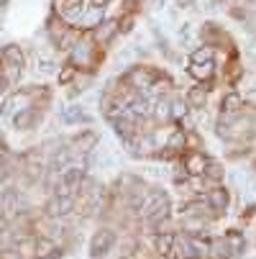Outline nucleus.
I'll list each match as a JSON object with an SVG mask.
<instances>
[{"label": "nucleus", "instance_id": "obj_1", "mask_svg": "<svg viewBox=\"0 0 256 259\" xmlns=\"http://www.w3.org/2000/svg\"><path fill=\"white\" fill-rule=\"evenodd\" d=\"M169 210H172V203H169V195L164 190H151V193H146L138 213L141 218L146 221V224H151V226H159L164 224V221L169 218Z\"/></svg>", "mask_w": 256, "mask_h": 259}, {"label": "nucleus", "instance_id": "obj_2", "mask_svg": "<svg viewBox=\"0 0 256 259\" xmlns=\"http://www.w3.org/2000/svg\"><path fill=\"white\" fill-rule=\"evenodd\" d=\"M243 246H246L243 234L228 231L226 236L215 239V241L210 244V254H213L215 259H238V256L243 254Z\"/></svg>", "mask_w": 256, "mask_h": 259}, {"label": "nucleus", "instance_id": "obj_3", "mask_svg": "<svg viewBox=\"0 0 256 259\" xmlns=\"http://www.w3.org/2000/svg\"><path fill=\"white\" fill-rule=\"evenodd\" d=\"M190 75L200 82L213 80V75H215V52H213V47H202V49H195L190 54Z\"/></svg>", "mask_w": 256, "mask_h": 259}, {"label": "nucleus", "instance_id": "obj_4", "mask_svg": "<svg viewBox=\"0 0 256 259\" xmlns=\"http://www.w3.org/2000/svg\"><path fill=\"white\" fill-rule=\"evenodd\" d=\"M82 180H85V169L82 167H67L57 182V188H54V195L59 198H75L82 188Z\"/></svg>", "mask_w": 256, "mask_h": 259}, {"label": "nucleus", "instance_id": "obj_5", "mask_svg": "<svg viewBox=\"0 0 256 259\" xmlns=\"http://www.w3.org/2000/svg\"><path fill=\"white\" fill-rule=\"evenodd\" d=\"M0 59H3V72L11 77V82H16L18 80V75L23 72V67H26V54H23V49L21 47H16V44H8L3 52H0Z\"/></svg>", "mask_w": 256, "mask_h": 259}, {"label": "nucleus", "instance_id": "obj_6", "mask_svg": "<svg viewBox=\"0 0 256 259\" xmlns=\"http://www.w3.org/2000/svg\"><path fill=\"white\" fill-rule=\"evenodd\" d=\"M36 95V88H28V90H18L13 95H8L3 100V105H0V116H6V118H13L16 113H21V110L31 108V100Z\"/></svg>", "mask_w": 256, "mask_h": 259}, {"label": "nucleus", "instance_id": "obj_7", "mask_svg": "<svg viewBox=\"0 0 256 259\" xmlns=\"http://www.w3.org/2000/svg\"><path fill=\"white\" fill-rule=\"evenodd\" d=\"M159 80V72L154 67H133L128 69V75L123 77V82L133 90H151V85Z\"/></svg>", "mask_w": 256, "mask_h": 259}, {"label": "nucleus", "instance_id": "obj_8", "mask_svg": "<svg viewBox=\"0 0 256 259\" xmlns=\"http://www.w3.org/2000/svg\"><path fill=\"white\" fill-rule=\"evenodd\" d=\"M243 113V98L238 93H226L223 103H221V118H218V126H231L233 121H238Z\"/></svg>", "mask_w": 256, "mask_h": 259}, {"label": "nucleus", "instance_id": "obj_9", "mask_svg": "<svg viewBox=\"0 0 256 259\" xmlns=\"http://www.w3.org/2000/svg\"><path fill=\"white\" fill-rule=\"evenodd\" d=\"M97 57H100V49H95V44H92L90 39H85V41L75 44L69 62H72V67H75V64H77V67H92V64L97 62Z\"/></svg>", "mask_w": 256, "mask_h": 259}, {"label": "nucleus", "instance_id": "obj_10", "mask_svg": "<svg viewBox=\"0 0 256 259\" xmlns=\"http://www.w3.org/2000/svg\"><path fill=\"white\" fill-rule=\"evenodd\" d=\"M113 244H116V234H113L111 229L95 231V234H92V241H90V256H92V259L105 256L108 251L113 249Z\"/></svg>", "mask_w": 256, "mask_h": 259}, {"label": "nucleus", "instance_id": "obj_11", "mask_svg": "<svg viewBox=\"0 0 256 259\" xmlns=\"http://www.w3.org/2000/svg\"><path fill=\"white\" fill-rule=\"evenodd\" d=\"M33 254H36V259H59L64 254V249L54 239L39 236V239H36V244H33Z\"/></svg>", "mask_w": 256, "mask_h": 259}, {"label": "nucleus", "instance_id": "obj_12", "mask_svg": "<svg viewBox=\"0 0 256 259\" xmlns=\"http://www.w3.org/2000/svg\"><path fill=\"white\" fill-rule=\"evenodd\" d=\"M182 164H185V172L192 175V177H205V169H208V157L202 152H190L185 154V159H182Z\"/></svg>", "mask_w": 256, "mask_h": 259}, {"label": "nucleus", "instance_id": "obj_13", "mask_svg": "<svg viewBox=\"0 0 256 259\" xmlns=\"http://www.w3.org/2000/svg\"><path fill=\"white\" fill-rule=\"evenodd\" d=\"M208 208L213 210V215H223L226 213V208H228V190L226 188H213V190H208Z\"/></svg>", "mask_w": 256, "mask_h": 259}, {"label": "nucleus", "instance_id": "obj_14", "mask_svg": "<svg viewBox=\"0 0 256 259\" xmlns=\"http://www.w3.org/2000/svg\"><path fill=\"white\" fill-rule=\"evenodd\" d=\"M39 118H41V113H39V108H26V110H21V113H16L13 116V126L18 128V131H28V128H33L36 123H39Z\"/></svg>", "mask_w": 256, "mask_h": 259}, {"label": "nucleus", "instance_id": "obj_15", "mask_svg": "<svg viewBox=\"0 0 256 259\" xmlns=\"http://www.w3.org/2000/svg\"><path fill=\"white\" fill-rule=\"evenodd\" d=\"M174 246H177V236L172 231H159V236H157V254L162 259H174Z\"/></svg>", "mask_w": 256, "mask_h": 259}, {"label": "nucleus", "instance_id": "obj_16", "mask_svg": "<svg viewBox=\"0 0 256 259\" xmlns=\"http://www.w3.org/2000/svg\"><path fill=\"white\" fill-rule=\"evenodd\" d=\"M72 208H75V198H59V195H54V198L46 203V213H49L52 218H62V215L72 213Z\"/></svg>", "mask_w": 256, "mask_h": 259}, {"label": "nucleus", "instance_id": "obj_17", "mask_svg": "<svg viewBox=\"0 0 256 259\" xmlns=\"http://www.w3.org/2000/svg\"><path fill=\"white\" fill-rule=\"evenodd\" d=\"M18 210H21L18 193L16 190H6L3 195H0V213H3L6 218H13V215H18Z\"/></svg>", "mask_w": 256, "mask_h": 259}, {"label": "nucleus", "instance_id": "obj_18", "mask_svg": "<svg viewBox=\"0 0 256 259\" xmlns=\"http://www.w3.org/2000/svg\"><path fill=\"white\" fill-rule=\"evenodd\" d=\"M49 36H52V41L59 47V49H67L69 44H72V33H69V26H54V23H49Z\"/></svg>", "mask_w": 256, "mask_h": 259}, {"label": "nucleus", "instance_id": "obj_19", "mask_svg": "<svg viewBox=\"0 0 256 259\" xmlns=\"http://www.w3.org/2000/svg\"><path fill=\"white\" fill-rule=\"evenodd\" d=\"M116 26H118V21H103V23L95 28V33H92V36H95V41H97V44H108V41H111L113 36L118 33Z\"/></svg>", "mask_w": 256, "mask_h": 259}, {"label": "nucleus", "instance_id": "obj_20", "mask_svg": "<svg viewBox=\"0 0 256 259\" xmlns=\"http://www.w3.org/2000/svg\"><path fill=\"white\" fill-rule=\"evenodd\" d=\"M205 103H208V88H205V82L202 85H192L187 90V105L190 108H205Z\"/></svg>", "mask_w": 256, "mask_h": 259}, {"label": "nucleus", "instance_id": "obj_21", "mask_svg": "<svg viewBox=\"0 0 256 259\" xmlns=\"http://www.w3.org/2000/svg\"><path fill=\"white\" fill-rule=\"evenodd\" d=\"M72 144L77 146V152H92V146L97 144V134L95 131H82L72 139Z\"/></svg>", "mask_w": 256, "mask_h": 259}, {"label": "nucleus", "instance_id": "obj_22", "mask_svg": "<svg viewBox=\"0 0 256 259\" xmlns=\"http://www.w3.org/2000/svg\"><path fill=\"white\" fill-rule=\"evenodd\" d=\"M82 121H87L82 105H69L64 113H62V123H67V126H72V123H82Z\"/></svg>", "mask_w": 256, "mask_h": 259}, {"label": "nucleus", "instance_id": "obj_23", "mask_svg": "<svg viewBox=\"0 0 256 259\" xmlns=\"http://www.w3.org/2000/svg\"><path fill=\"white\" fill-rule=\"evenodd\" d=\"M26 169H28L31 177H39V175L44 172V154H41V152L26 154Z\"/></svg>", "mask_w": 256, "mask_h": 259}, {"label": "nucleus", "instance_id": "obj_24", "mask_svg": "<svg viewBox=\"0 0 256 259\" xmlns=\"http://www.w3.org/2000/svg\"><path fill=\"white\" fill-rule=\"evenodd\" d=\"M59 11L64 16H80L85 11V0H59Z\"/></svg>", "mask_w": 256, "mask_h": 259}, {"label": "nucleus", "instance_id": "obj_25", "mask_svg": "<svg viewBox=\"0 0 256 259\" xmlns=\"http://www.w3.org/2000/svg\"><path fill=\"white\" fill-rule=\"evenodd\" d=\"M167 149L169 152H179V149H185V131H174V136L169 139L167 144Z\"/></svg>", "mask_w": 256, "mask_h": 259}, {"label": "nucleus", "instance_id": "obj_26", "mask_svg": "<svg viewBox=\"0 0 256 259\" xmlns=\"http://www.w3.org/2000/svg\"><path fill=\"white\" fill-rule=\"evenodd\" d=\"M157 118H162V121L172 118V100H159L157 103Z\"/></svg>", "mask_w": 256, "mask_h": 259}, {"label": "nucleus", "instance_id": "obj_27", "mask_svg": "<svg viewBox=\"0 0 256 259\" xmlns=\"http://www.w3.org/2000/svg\"><path fill=\"white\" fill-rule=\"evenodd\" d=\"M187 113V103H182V100H172V116L174 118H182Z\"/></svg>", "mask_w": 256, "mask_h": 259}, {"label": "nucleus", "instance_id": "obj_28", "mask_svg": "<svg viewBox=\"0 0 256 259\" xmlns=\"http://www.w3.org/2000/svg\"><path fill=\"white\" fill-rule=\"evenodd\" d=\"M11 85H13V82H11V77L6 75L3 69H0V95H3V93H8V90H11Z\"/></svg>", "mask_w": 256, "mask_h": 259}, {"label": "nucleus", "instance_id": "obj_29", "mask_svg": "<svg viewBox=\"0 0 256 259\" xmlns=\"http://www.w3.org/2000/svg\"><path fill=\"white\" fill-rule=\"evenodd\" d=\"M238 77H241V64L233 59V64H231V82H236Z\"/></svg>", "mask_w": 256, "mask_h": 259}, {"label": "nucleus", "instance_id": "obj_30", "mask_svg": "<svg viewBox=\"0 0 256 259\" xmlns=\"http://www.w3.org/2000/svg\"><path fill=\"white\" fill-rule=\"evenodd\" d=\"M72 75H75V69H72V64H67L64 67V75H59V82H69Z\"/></svg>", "mask_w": 256, "mask_h": 259}, {"label": "nucleus", "instance_id": "obj_31", "mask_svg": "<svg viewBox=\"0 0 256 259\" xmlns=\"http://www.w3.org/2000/svg\"><path fill=\"white\" fill-rule=\"evenodd\" d=\"M52 69H54V64L49 59H39V72H52Z\"/></svg>", "mask_w": 256, "mask_h": 259}, {"label": "nucleus", "instance_id": "obj_32", "mask_svg": "<svg viewBox=\"0 0 256 259\" xmlns=\"http://www.w3.org/2000/svg\"><path fill=\"white\" fill-rule=\"evenodd\" d=\"M6 159H8V146H6V144H0V167L6 164Z\"/></svg>", "mask_w": 256, "mask_h": 259}, {"label": "nucleus", "instance_id": "obj_33", "mask_svg": "<svg viewBox=\"0 0 256 259\" xmlns=\"http://www.w3.org/2000/svg\"><path fill=\"white\" fill-rule=\"evenodd\" d=\"M179 8H195V0H174Z\"/></svg>", "mask_w": 256, "mask_h": 259}, {"label": "nucleus", "instance_id": "obj_34", "mask_svg": "<svg viewBox=\"0 0 256 259\" xmlns=\"http://www.w3.org/2000/svg\"><path fill=\"white\" fill-rule=\"evenodd\" d=\"M90 3H92L95 8H103V6H108V3H111V0H90Z\"/></svg>", "mask_w": 256, "mask_h": 259}, {"label": "nucleus", "instance_id": "obj_35", "mask_svg": "<svg viewBox=\"0 0 256 259\" xmlns=\"http://www.w3.org/2000/svg\"><path fill=\"white\" fill-rule=\"evenodd\" d=\"M221 3H223V6H236L238 0H221Z\"/></svg>", "mask_w": 256, "mask_h": 259}, {"label": "nucleus", "instance_id": "obj_36", "mask_svg": "<svg viewBox=\"0 0 256 259\" xmlns=\"http://www.w3.org/2000/svg\"><path fill=\"white\" fill-rule=\"evenodd\" d=\"M6 3H8V0H0V8H6Z\"/></svg>", "mask_w": 256, "mask_h": 259}, {"label": "nucleus", "instance_id": "obj_37", "mask_svg": "<svg viewBox=\"0 0 256 259\" xmlns=\"http://www.w3.org/2000/svg\"><path fill=\"white\" fill-rule=\"evenodd\" d=\"M187 259H195V256H187Z\"/></svg>", "mask_w": 256, "mask_h": 259}]
</instances>
